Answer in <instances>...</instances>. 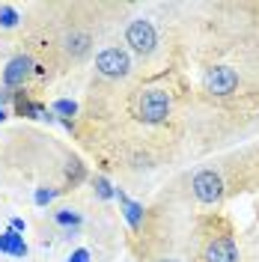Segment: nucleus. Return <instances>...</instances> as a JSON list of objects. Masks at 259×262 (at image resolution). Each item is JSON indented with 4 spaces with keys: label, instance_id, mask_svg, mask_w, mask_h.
Wrapping results in <instances>:
<instances>
[{
    "label": "nucleus",
    "instance_id": "1",
    "mask_svg": "<svg viewBox=\"0 0 259 262\" xmlns=\"http://www.w3.org/2000/svg\"><path fill=\"white\" fill-rule=\"evenodd\" d=\"M131 111L134 116L146 122V125H158L164 122L170 111H173V96L164 90V86H149V90H140L134 101H131Z\"/></svg>",
    "mask_w": 259,
    "mask_h": 262
},
{
    "label": "nucleus",
    "instance_id": "2",
    "mask_svg": "<svg viewBox=\"0 0 259 262\" xmlns=\"http://www.w3.org/2000/svg\"><path fill=\"white\" fill-rule=\"evenodd\" d=\"M96 72L101 78H111V81H119V78H128L131 72V57L122 48H104L96 57Z\"/></svg>",
    "mask_w": 259,
    "mask_h": 262
},
{
    "label": "nucleus",
    "instance_id": "3",
    "mask_svg": "<svg viewBox=\"0 0 259 262\" xmlns=\"http://www.w3.org/2000/svg\"><path fill=\"white\" fill-rule=\"evenodd\" d=\"M191 191L203 206H218L224 200V179L214 170H200L191 179Z\"/></svg>",
    "mask_w": 259,
    "mask_h": 262
},
{
    "label": "nucleus",
    "instance_id": "4",
    "mask_svg": "<svg viewBox=\"0 0 259 262\" xmlns=\"http://www.w3.org/2000/svg\"><path fill=\"white\" fill-rule=\"evenodd\" d=\"M125 42H128L131 51L137 54H152L155 45H158V36H155V27L146 21V18H134L128 27H125Z\"/></svg>",
    "mask_w": 259,
    "mask_h": 262
},
{
    "label": "nucleus",
    "instance_id": "5",
    "mask_svg": "<svg viewBox=\"0 0 259 262\" xmlns=\"http://www.w3.org/2000/svg\"><path fill=\"white\" fill-rule=\"evenodd\" d=\"M200 259L203 262H242V253H239V245L229 235H211L203 245Z\"/></svg>",
    "mask_w": 259,
    "mask_h": 262
},
{
    "label": "nucleus",
    "instance_id": "6",
    "mask_svg": "<svg viewBox=\"0 0 259 262\" xmlns=\"http://www.w3.org/2000/svg\"><path fill=\"white\" fill-rule=\"evenodd\" d=\"M203 83H206V90H209L211 96H229L239 86V75L229 66H214V69L206 72V81Z\"/></svg>",
    "mask_w": 259,
    "mask_h": 262
},
{
    "label": "nucleus",
    "instance_id": "7",
    "mask_svg": "<svg viewBox=\"0 0 259 262\" xmlns=\"http://www.w3.org/2000/svg\"><path fill=\"white\" fill-rule=\"evenodd\" d=\"M30 72H36V63H33V57L27 54H21V57H12L6 69H3V86L6 90H12V86H21V83L30 78Z\"/></svg>",
    "mask_w": 259,
    "mask_h": 262
},
{
    "label": "nucleus",
    "instance_id": "8",
    "mask_svg": "<svg viewBox=\"0 0 259 262\" xmlns=\"http://www.w3.org/2000/svg\"><path fill=\"white\" fill-rule=\"evenodd\" d=\"M93 48V36L87 30H72L63 36V54L69 60H83Z\"/></svg>",
    "mask_w": 259,
    "mask_h": 262
},
{
    "label": "nucleus",
    "instance_id": "9",
    "mask_svg": "<svg viewBox=\"0 0 259 262\" xmlns=\"http://www.w3.org/2000/svg\"><path fill=\"white\" fill-rule=\"evenodd\" d=\"M116 200H119V209H122V217L131 229H140L143 227V206L137 200H131L125 191H116Z\"/></svg>",
    "mask_w": 259,
    "mask_h": 262
},
{
    "label": "nucleus",
    "instance_id": "10",
    "mask_svg": "<svg viewBox=\"0 0 259 262\" xmlns=\"http://www.w3.org/2000/svg\"><path fill=\"white\" fill-rule=\"evenodd\" d=\"M0 253H9V256H27V242H24V235L15 232V229H6L3 235H0Z\"/></svg>",
    "mask_w": 259,
    "mask_h": 262
},
{
    "label": "nucleus",
    "instance_id": "11",
    "mask_svg": "<svg viewBox=\"0 0 259 262\" xmlns=\"http://www.w3.org/2000/svg\"><path fill=\"white\" fill-rule=\"evenodd\" d=\"M21 15H18L15 6H9V3H0V30H15Z\"/></svg>",
    "mask_w": 259,
    "mask_h": 262
},
{
    "label": "nucleus",
    "instance_id": "12",
    "mask_svg": "<svg viewBox=\"0 0 259 262\" xmlns=\"http://www.w3.org/2000/svg\"><path fill=\"white\" fill-rule=\"evenodd\" d=\"M54 221H57L60 227H66V229H78L81 227V214L75 212V209H60V212L54 214Z\"/></svg>",
    "mask_w": 259,
    "mask_h": 262
},
{
    "label": "nucleus",
    "instance_id": "13",
    "mask_svg": "<svg viewBox=\"0 0 259 262\" xmlns=\"http://www.w3.org/2000/svg\"><path fill=\"white\" fill-rule=\"evenodd\" d=\"M51 111H54V114H60V116H75V114H78V104H75L72 98H57V101L51 104Z\"/></svg>",
    "mask_w": 259,
    "mask_h": 262
},
{
    "label": "nucleus",
    "instance_id": "14",
    "mask_svg": "<svg viewBox=\"0 0 259 262\" xmlns=\"http://www.w3.org/2000/svg\"><path fill=\"white\" fill-rule=\"evenodd\" d=\"M93 185H96V194L101 196V200H114V196H116L114 185L104 179V176H96V179H93Z\"/></svg>",
    "mask_w": 259,
    "mask_h": 262
},
{
    "label": "nucleus",
    "instance_id": "15",
    "mask_svg": "<svg viewBox=\"0 0 259 262\" xmlns=\"http://www.w3.org/2000/svg\"><path fill=\"white\" fill-rule=\"evenodd\" d=\"M66 176L72 179V185H78V182L83 179V164L78 161V158H72V161H69V167H66Z\"/></svg>",
    "mask_w": 259,
    "mask_h": 262
},
{
    "label": "nucleus",
    "instance_id": "16",
    "mask_svg": "<svg viewBox=\"0 0 259 262\" xmlns=\"http://www.w3.org/2000/svg\"><path fill=\"white\" fill-rule=\"evenodd\" d=\"M54 196H57V191H54V188H39V191L33 194V200H36V206H48Z\"/></svg>",
    "mask_w": 259,
    "mask_h": 262
},
{
    "label": "nucleus",
    "instance_id": "17",
    "mask_svg": "<svg viewBox=\"0 0 259 262\" xmlns=\"http://www.w3.org/2000/svg\"><path fill=\"white\" fill-rule=\"evenodd\" d=\"M69 262H90V250H87V247H78V250L69 256Z\"/></svg>",
    "mask_w": 259,
    "mask_h": 262
},
{
    "label": "nucleus",
    "instance_id": "18",
    "mask_svg": "<svg viewBox=\"0 0 259 262\" xmlns=\"http://www.w3.org/2000/svg\"><path fill=\"white\" fill-rule=\"evenodd\" d=\"M24 227H27V224H24V217H12V227H9V229H15V232H24Z\"/></svg>",
    "mask_w": 259,
    "mask_h": 262
},
{
    "label": "nucleus",
    "instance_id": "19",
    "mask_svg": "<svg viewBox=\"0 0 259 262\" xmlns=\"http://www.w3.org/2000/svg\"><path fill=\"white\" fill-rule=\"evenodd\" d=\"M9 98H12V93H9V90H6V86H3V90H0V107H3V104H6V101H9Z\"/></svg>",
    "mask_w": 259,
    "mask_h": 262
},
{
    "label": "nucleus",
    "instance_id": "20",
    "mask_svg": "<svg viewBox=\"0 0 259 262\" xmlns=\"http://www.w3.org/2000/svg\"><path fill=\"white\" fill-rule=\"evenodd\" d=\"M0 122H6V111L3 107H0Z\"/></svg>",
    "mask_w": 259,
    "mask_h": 262
},
{
    "label": "nucleus",
    "instance_id": "21",
    "mask_svg": "<svg viewBox=\"0 0 259 262\" xmlns=\"http://www.w3.org/2000/svg\"><path fill=\"white\" fill-rule=\"evenodd\" d=\"M158 262H179V259H158Z\"/></svg>",
    "mask_w": 259,
    "mask_h": 262
}]
</instances>
